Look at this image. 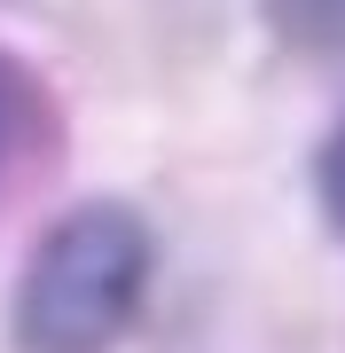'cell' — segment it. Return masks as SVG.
Here are the masks:
<instances>
[{
    "mask_svg": "<svg viewBox=\"0 0 345 353\" xmlns=\"http://www.w3.org/2000/svg\"><path fill=\"white\" fill-rule=\"evenodd\" d=\"M314 204H322V220L345 236V126H330V141L314 150Z\"/></svg>",
    "mask_w": 345,
    "mask_h": 353,
    "instance_id": "obj_4",
    "label": "cell"
},
{
    "mask_svg": "<svg viewBox=\"0 0 345 353\" xmlns=\"http://www.w3.org/2000/svg\"><path fill=\"white\" fill-rule=\"evenodd\" d=\"M157 275V236L134 204L79 196L39 228L24 275L8 290V345L16 353H110L141 322Z\"/></svg>",
    "mask_w": 345,
    "mask_h": 353,
    "instance_id": "obj_1",
    "label": "cell"
},
{
    "mask_svg": "<svg viewBox=\"0 0 345 353\" xmlns=\"http://www.w3.org/2000/svg\"><path fill=\"white\" fill-rule=\"evenodd\" d=\"M32 126H48V94H39V79L16 63L8 48H0V165L24 150Z\"/></svg>",
    "mask_w": 345,
    "mask_h": 353,
    "instance_id": "obj_3",
    "label": "cell"
},
{
    "mask_svg": "<svg viewBox=\"0 0 345 353\" xmlns=\"http://www.w3.org/2000/svg\"><path fill=\"white\" fill-rule=\"evenodd\" d=\"M259 24H267L291 55L345 63V0H259Z\"/></svg>",
    "mask_w": 345,
    "mask_h": 353,
    "instance_id": "obj_2",
    "label": "cell"
}]
</instances>
